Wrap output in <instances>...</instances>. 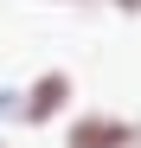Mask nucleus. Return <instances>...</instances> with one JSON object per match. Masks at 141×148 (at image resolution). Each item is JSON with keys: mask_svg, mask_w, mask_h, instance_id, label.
I'll return each mask as SVG.
<instances>
[{"mask_svg": "<svg viewBox=\"0 0 141 148\" xmlns=\"http://www.w3.org/2000/svg\"><path fill=\"white\" fill-rule=\"evenodd\" d=\"M0 122H19V90L0 84Z\"/></svg>", "mask_w": 141, "mask_h": 148, "instance_id": "3", "label": "nucleus"}, {"mask_svg": "<svg viewBox=\"0 0 141 148\" xmlns=\"http://www.w3.org/2000/svg\"><path fill=\"white\" fill-rule=\"evenodd\" d=\"M109 7L122 13V19H141V0H109Z\"/></svg>", "mask_w": 141, "mask_h": 148, "instance_id": "5", "label": "nucleus"}, {"mask_svg": "<svg viewBox=\"0 0 141 148\" xmlns=\"http://www.w3.org/2000/svg\"><path fill=\"white\" fill-rule=\"evenodd\" d=\"M70 103H77V77H70L64 64H45L32 84H19V122H26V129H52V122H64Z\"/></svg>", "mask_w": 141, "mask_h": 148, "instance_id": "1", "label": "nucleus"}, {"mask_svg": "<svg viewBox=\"0 0 141 148\" xmlns=\"http://www.w3.org/2000/svg\"><path fill=\"white\" fill-rule=\"evenodd\" d=\"M45 7H90V0H45Z\"/></svg>", "mask_w": 141, "mask_h": 148, "instance_id": "6", "label": "nucleus"}, {"mask_svg": "<svg viewBox=\"0 0 141 148\" xmlns=\"http://www.w3.org/2000/svg\"><path fill=\"white\" fill-rule=\"evenodd\" d=\"M0 148H13V142H7V135H0Z\"/></svg>", "mask_w": 141, "mask_h": 148, "instance_id": "7", "label": "nucleus"}, {"mask_svg": "<svg viewBox=\"0 0 141 148\" xmlns=\"http://www.w3.org/2000/svg\"><path fill=\"white\" fill-rule=\"evenodd\" d=\"M115 148H141V122H128V116H122V135H115Z\"/></svg>", "mask_w": 141, "mask_h": 148, "instance_id": "4", "label": "nucleus"}, {"mask_svg": "<svg viewBox=\"0 0 141 148\" xmlns=\"http://www.w3.org/2000/svg\"><path fill=\"white\" fill-rule=\"evenodd\" d=\"M115 135H122L115 110H77L64 122V148H115Z\"/></svg>", "mask_w": 141, "mask_h": 148, "instance_id": "2", "label": "nucleus"}]
</instances>
